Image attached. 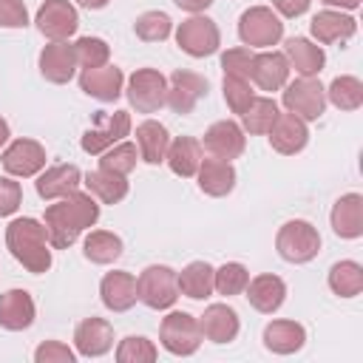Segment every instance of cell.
Returning a JSON list of instances; mask_svg holds the SVG:
<instances>
[{"mask_svg": "<svg viewBox=\"0 0 363 363\" xmlns=\"http://www.w3.org/2000/svg\"><path fill=\"white\" fill-rule=\"evenodd\" d=\"M332 233L337 238H360L363 235V196L360 193H343L329 213Z\"/></svg>", "mask_w": 363, "mask_h": 363, "instance_id": "obj_24", "label": "cell"}, {"mask_svg": "<svg viewBox=\"0 0 363 363\" xmlns=\"http://www.w3.org/2000/svg\"><path fill=\"white\" fill-rule=\"evenodd\" d=\"M23 204V187L14 176H0V218L14 216Z\"/></svg>", "mask_w": 363, "mask_h": 363, "instance_id": "obj_46", "label": "cell"}, {"mask_svg": "<svg viewBox=\"0 0 363 363\" xmlns=\"http://www.w3.org/2000/svg\"><path fill=\"white\" fill-rule=\"evenodd\" d=\"M37 28L48 40H68L79 28V14L71 0H45L34 17Z\"/></svg>", "mask_w": 363, "mask_h": 363, "instance_id": "obj_13", "label": "cell"}, {"mask_svg": "<svg viewBox=\"0 0 363 363\" xmlns=\"http://www.w3.org/2000/svg\"><path fill=\"white\" fill-rule=\"evenodd\" d=\"M122 250H125L122 238L111 230H91L82 241V252L91 264H113L122 255Z\"/></svg>", "mask_w": 363, "mask_h": 363, "instance_id": "obj_34", "label": "cell"}, {"mask_svg": "<svg viewBox=\"0 0 363 363\" xmlns=\"http://www.w3.org/2000/svg\"><path fill=\"white\" fill-rule=\"evenodd\" d=\"M326 102H332L337 111H357L363 105V82L352 74H340L326 88Z\"/></svg>", "mask_w": 363, "mask_h": 363, "instance_id": "obj_37", "label": "cell"}, {"mask_svg": "<svg viewBox=\"0 0 363 363\" xmlns=\"http://www.w3.org/2000/svg\"><path fill=\"white\" fill-rule=\"evenodd\" d=\"M176 45L187 54V57H210L218 51L221 45V31L218 26L207 17V14H190L187 20H182L176 26Z\"/></svg>", "mask_w": 363, "mask_h": 363, "instance_id": "obj_9", "label": "cell"}, {"mask_svg": "<svg viewBox=\"0 0 363 363\" xmlns=\"http://www.w3.org/2000/svg\"><path fill=\"white\" fill-rule=\"evenodd\" d=\"M6 247L14 255V261L23 264L28 272L43 275V272L51 269V241H48V233H45L43 221H37L31 216L9 221Z\"/></svg>", "mask_w": 363, "mask_h": 363, "instance_id": "obj_2", "label": "cell"}, {"mask_svg": "<svg viewBox=\"0 0 363 363\" xmlns=\"http://www.w3.org/2000/svg\"><path fill=\"white\" fill-rule=\"evenodd\" d=\"M284 57L298 77H318L326 65L323 48L318 43H312L309 37H289L284 45Z\"/></svg>", "mask_w": 363, "mask_h": 363, "instance_id": "obj_28", "label": "cell"}, {"mask_svg": "<svg viewBox=\"0 0 363 363\" xmlns=\"http://www.w3.org/2000/svg\"><path fill=\"white\" fill-rule=\"evenodd\" d=\"M267 136H269V145H272V150H278V153H284V156H295V153H301L303 147H306V142H309V125L301 119V116H295V113H278L275 116V122H272V128L267 130Z\"/></svg>", "mask_w": 363, "mask_h": 363, "instance_id": "obj_17", "label": "cell"}, {"mask_svg": "<svg viewBox=\"0 0 363 363\" xmlns=\"http://www.w3.org/2000/svg\"><path fill=\"white\" fill-rule=\"evenodd\" d=\"M326 9H337V11H354L360 6V0H320Z\"/></svg>", "mask_w": 363, "mask_h": 363, "instance_id": "obj_50", "label": "cell"}, {"mask_svg": "<svg viewBox=\"0 0 363 363\" xmlns=\"http://www.w3.org/2000/svg\"><path fill=\"white\" fill-rule=\"evenodd\" d=\"M275 250L286 264H309L320 252V233L303 218L284 221L275 233Z\"/></svg>", "mask_w": 363, "mask_h": 363, "instance_id": "obj_3", "label": "cell"}, {"mask_svg": "<svg viewBox=\"0 0 363 363\" xmlns=\"http://www.w3.org/2000/svg\"><path fill=\"white\" fill-rule=\"evenodd\" d=\"M99 298L105 303V309L111 312H128L139 298H136V275H130L128 269H113L105 272L99 281Z\"/></svg>", "mask_w": 363, "mask_h": 363, "instance_id": "obj_25", "label": "cell"}, {"mask_svg": "<svg viewBox=\"0 0 363 363\" xmlns=\"http://www.w3.org/2000/svg\"><path fill=\"white\" fill-rule=\"evenodd\" d=\"M133 31L145 43H162V40H167L173 34V20H170L167 11H159V9L156 11H145V14L136 17Z\"/></svg>", "mask_w": 363, "mask_h": 363, "instance_id": "obj_39", "label": "cell"}, {"mask_svg": "<svg viewBox=\"0 0 363 363\" xmlns=\"http://www.w3.org/2000/svg\"><path fill=\"white\" fill-rule=\"evenodd\" d=\"M99 221V201L91 193L74 190L45 207L43 224L54 250H68L88 227Z\"/></svg>", "mask_w": 363, "mask_h": 363, "instance_id": "obj_1", "label": "cell"}, {"mask_svg": "<svg viewBox=\"0 0 363 363\" xmlns=\"http://www.w3.org/2000/svg\"><path fill=\"white\" fill-rule=\"evenodd\" d=\"M0 26L3 28H26L28 9L23 0H0Z\"/></svg>", "mask_w": 363, "mask_h": 363, "instance_id": "obj_47", "label": "cell"}, {"mask_svg": "<svg viewBox=\"0 0 363 363\" xmlns=\"http://www.w3.org/2000/svg\"><path fill=\"white\" fill-rule=\"evenodd\" d=\"M306 343V329L298 320H269L264 326V346L272 354H295Z\"/></svg>", "mask_w": 363, "mask_h": 363, "instance_id": "obj_29", "label": "cell"}, {"mask_svg": "<svg viewBox=\"0 0 363 363\" xmlns=\"http://www.w3.org/2000/svg\"><path fill=\"white\" fill-rule=\"evenodd\" d=\"M82 184V173L77 164H51V167H43L37 173V196L45 199V201H57L74 190H79Z\"/></svg>", "mask_w": 363, "mask_h": 363, "instance_id": "obj_22", "label": "cell"}, {"mask_svg": "<svg viewBox=\"0 0 363 363\" xmlns=\"http://www.w3.org/2000/svg\"><path fill=\"white\" fill-rule=\"evenodd\" d=\"M77 54H74V43L68 40H51L43 51H40V74L45 82L54 85H65L74 79L77 74Z\"/></svg>", "mask_w": 363, "mask_h": 363, "instance_id": "obj_15", "label": "cell"}, {"mask_svg": "<svg viewBox=\"0 0 363 363\" xmlns=\"http://www.w3.org/2000/svg\"><path fill=\"white\" fill-rule=\"evenodd\" d=\"M79 88H82V94H88L99 102H116L125 91V74H122V68H116L111 62H105L99 68H85L79 74Z\"/></svg>", "mask_w": 363, "mask_h": 363, "instance_id": "obj_16", "label": "cell"}, {"mask_svg": "<svg viewBox=\"0 0 363 363\" xmlns=\"http://www.w3.org/2000/svg\"><path fill=\"white\" fill-rule=\"evenodd\" d=\"M201 329H199V318H193L190 312H167L162 318V326H159V343L164 352L176 354V357H190L199 352L201 346Z\"/></svg>", "mask_w": 363, "mask_h": 363, "instance_id": "obj_6", "label": "cell"}, {"mask_svg": "<svg viewBox=\"0 0 363 363\" xmlns=\"http://www.w3.org/2000/svg\"><path fill=\"white\" fill-rule=\"evenodd\" d=\"M309 6H312V0H272L275 14H278V17H289V20L306 14Z\"/></svg>", "mask_w": 363, "mask_h": 363, "instance_id": "obj_48", "label": "cell"}, {"mask_svg": "<svg viewBox=\"0 0 363 363\" xmlns=\"http://www.w3.org/2000/svg\"><path fill=\"white\" fill-rule=\"evenodd\" d=\"M357 31V20L346 11H337V9H323L318 11L312 20H309V34L315 43H346L352 40Z\"/></svg>", "mask_w": 363, "mask_h": 363, "instance_id": "obj_20", "label": "cell"}, {"mask_svg": "<svg viewBox=\"0 0 363 363\" xmlns=\"http://www.w3.org/2000/svg\"><path fill=\"white\" fill-rule=\"evenodd\" d=\"M221 91H224V102L233 113H244V108L252 102L255 91H252V82L250 79H241V77H224L221 82Z\"/></svg>", "mask_w": 363, "mask_h": 363, "instance_id": "obj_43", "label": "cell"}, {"mask_svg": "<svg viewBox=\"0 0 363 363\" xmlns=\"http://www.w3.org/2000/svg\"><path fill=\"white\" fill-rule=\"evenodd\" d=\"M179 9H184V11H190V14H201L204 9H210L216 0H173Z\"/></svg>", "mask_w": 363, "mask_h": 363, "instance_id": "obj_49", "label": "cell"}, {"mask_svg": "<svg viewBox=\"0 0 363 363\" xmlns=\"http://www.w3.org/2000/svg\"><path fill=\"white\" fill-rule=\"evenodd\" d=\"M216 292L224 295V298H233V295H241L250 284V269L241 264V261H227L216 269Z\"/></svg>", "mask_w": 363, "mask_h": 363, "instance_id": "obj_40", "label": "cell"}, {"mask_svg": "<svg viewBox=\"0 0 363 363\" xmlns=\"http://www.w3.org/2000/svg\"><path fill=\"white\" fill-rule=\"evenodd\" d=\"M37 306L26 289H6L0 292V326L9 332H23L34 323Z\"/></svg>", "mask_w": 363, "mask_h": 363, "instance_id": "obj_26", "label": "cell"}, {"mask_svg": "<svg viewBox=\"0 0 363 363\" xmlns=\"http://www.w3.org/2000/svg\"><path fill=\"white\" fill-rule=\"evenodd\" d=\"M207 77L196 74V71H187V68H179L170 74L167 79V108L176 111V113H193V108L207 96Z\"/></svg>", "mask_w": 363, "mask_h": 363, "instance_id": "obj_11", "label": "cell"}, {"mask_svg": "<svg viewBox=\"0 0 363 363\" xmlns=\"http://www.w3.org/2000/svg\"><path fill=\"white\" fill-rule=\"evenodd\" d=\"M159 357V349L145 335H128L116 346V363H153Z\"/></svg>", "mask_w": 363, "mask_h": 363, "instance_id": "obj_41", "label": "cell"}, {"mask_svg": "<svg viewBox=\"0 0 363 363\" xmlns=\"http://www.w3.org/2000/svg\"><path fill=\"white\" fill-rule=\"evenodd\" d=\"M45 147L37 142V139H14L3 147L0 153V162H3V170L14 179H31L37 176L43 167H45Z\"/></svg>", "mask_w": 363, "mask_h": 363, "instance_id": "obj_12", "label": "cell"}, {"mask_svg": "<svg viewBox=\"0 0 363 363\" xmlns=\"http://www.w3.org/2000/svg\"><path fill=\"white\" fill-rule=\"evenodd\" d=\"M167 145H170V133L162 122L145 119L136 125V147L145 164H162L167 156Z\"/></svg>", "mask_w": 363, "mask_h": 363, "instance_id": "obj_31", "label": "cell"}, {"mask_svg": "<svg viewBox=\"0 0 363 363\" xmlns=\"http://www.w3.org/2000/svg\"><path fill=\"white\" fill-rule=\"evenodd\" d=\"M281 102L289 113L301 116L303 122H315L326 111V88L318 77H298L281 88Z\"/></svg>", "mask_w": 363, "mask_h": 363, "instance_id": "obj_8", "label": "cell"}, {"mask_svg": "<svg viewBox=\"0 0 363 363\" xmlns=\"http://www.w3.org/2000/svg\"><path fill=\"white\" fill-rule=\"evenodd\" d=\"M136 298L147 309H170L179 301V281L176 269L167 264H150L136 278Z\"/></svg>", "mask_w": 363, "mask_h": 363, "instance_id": "obj_4", "label": "cell"}, {"mask_svg": "<svg viewBox=\"0 0 363 363\" xmlns=\"http://www.w3.org/2000/svg\"><path fill=\"white\" fill-rule=\"evenodd\" d=\"M133 122L128 111H113V113H96V128H88L79 139V147L91 156H99L111 145L122 142L130 133Z\"/></svg>", "mask_w": 363, "mask_h": 363, "instance_id": "obj_10", "label": "cell"}, {"mask_svg": "<svg viewBox=\"0 0 363 363\" xmlns=\"http://www.w3.org/2000/svg\"><path fill=\"white\" fill-rule=\"evenodd\" d=\"M82 184L99 204H119L128 196V176L111 173V170H88L82 176Z\"/></svg>", "mask_w": 363, "mask_h": 363, "instance_id": "obj_33", "label": "cell"}, {"mask_svg": "<svg viewBox=\"0 0 363 363\" xmlns=\"http://www.w3.org/2000/svg\"><path fill=\"white\" fill-rule=\"evenodd\" d=\"M196 179H199V190L204 196L221 199V196L233 193L238 176H235L233 162H224V159H216V156H204L199 170H196Z\"/></svg>", "mask_w": 363, "mask_h": 363, "instance_id": "obj_27", "label": "cell"}, {"mask_svg": "<svg viewBox=\"0 0 363 363\" xmlns=\"http://www.w3.org/2000/svg\"><path fill=\"white\" fill-rule=\"evenodd\" d=\"M250 68H252V48L235 45V48H227L221 54V71H224V77L250 79Z\"/></svg>", "mask_w": 363, "mask_h": 363, "instance_id": "obj_44", "label": "cell"}, {"mask_svg": "<svg viewBox=\"0 0 363 363\" xmlns=\"http://www.w3.org/2000/svg\"><path fill=\"white\" fill-rule=\"evenodd\" d=\"M77 3H79L82 9H94V11H96V9H105L111 0H77Z\"/></svg>", "mask_w": 363, "mask_h": 363, "instance_id": "obj_51", "label": "cell"}, {"mask_svg": "<svg viewBox=\"0 0 363 363\" xmlns=\"http://www.w3.org/2000/svg\"><path fill=\"white\" fill-rule=\"evenodd\" d=\"M201 147L216 156V159H224V162H233L244 153L247 147V133L238 122L233 119H218L213 122L207 130H204V139H201Z\"/></svg>", "mask_w": 363, "mask_h": 363, "instance_id": "obj_14", "label": "cell"}, {"mask_svg": "<svg viewBox=\"0 0 363 363\" xmlns=\"http://www.w3.org/2000/svg\"><path fill=\"white\" fill-rule=\"evenodd\" d=\"M244 295H247V301H250V306H252L255 312L272 315V312H278V309L284 306V301H286V284H284V278H278V275H272V272H261V275L250 278Z\"/></svg>", "mask_w": 363, "mask_h": 363, "instance_id": "obj_23", "label": "cell"}, {"mask_svg": "<svg viewBox=\"0 0 363 363\" xmlns=\"http://www.w3.org/2000/svg\"><path fill=\"white\" fill-rule=\"evenodd\" d=\"M136 162H139V147H136V142H125V139L99 153V167L119 173V176H130Z\"/></svg>", "mask_w": 363, "mask_h": 363, "instance_id": "obj_38", "label": "cell"}, {"mask_svg": "<svg viewBox=\"0 0 363 363\" xmlns=\"http://www.w3.org/2000/svg\"><path fill=\"white\" fill-rule=\"evenodd\" d=\"M113 346V326L105 318H85L74 329V352L82 357H102Z\"/></svg>", "mask_w": 363, "mask_h": 363, "instance_id": "obj_19", "label": "cell"}, {"mask_svg": "<svg viewBox=\"0 0 363 363\" xmlns=\"http://www.w3.org/2000/svg\"><path fill=\"white\" fill-rule=\"evenodd\" d=\"M284 37V23L269 6H250L238 17V40L247 48H272Z\"/></svg>", "mask_w": 363, "mask_h": 363, "instance_id": "obj_5", "label": "cell"}, {"mask_svg": "<svg viewBox=\"0 0 363 363\" xmlns=\"http://www.w3.org/2000/svg\"><path fill=\"white\" fill-rule=\"evenodd\" d=\"M199 329H201V337L210 340V343H233L238 337V329H241V320H238V312L227 303H210L204 309V315L199 318Z\"/></svg>", "mask_w": 363, "mask_h": 363, "instance_id": "obj_21", "label": "cell"}, {"mask_svg": "<svg viewBox=\"0 0 363 363\" xmlns=\"http://www.w3.org/2000/svg\"><path fill=\"white\" fill-rule=\"evenodd\" d=\"M289 62L284 51H258L252 54V68H250V82H255L261 91H281L289 82Z\"/></svg>", "mask_w": 363, "mask_h": 363, "instance_id": "obj_18", "label": "cell"}, {"mask_svg": "<svg viewBox=\"0 0 363 363\" xmlns=\"http://www.w3.org/2000/svg\"><path fill=\"white\" fill-rule=\"evenodd\" d=\"M125 96L136 113H156L167 102V77L156 68H136L125 79Z\"/></svg>", "mask_w": 363, "mask_h": 363, "instance_id": "obj_7", "label": "cell"}, {"mask_svg": "<svg viewBox=\"0 0 363 363\" xmlns=\"http://www.w3.org/2000/svg\"><path fill=\"white\" fill-rule=\"evenodd\" d=\"M34 360L37 363H74L77 352L68 343H62V340H43L34 349Z\"/></svg>", "mask_w": 363, "mask_h": 363, "instance_id": "obj_45", "label": "cell"}, {"mask_svg": "<svg viewBox=\"0 0 363 363\" xmlns=\"http://www.w3.org/2000/svg\"><path fill=\"white\" fill-rule=\"evenodd\" d=\"M9 136H11V130H9V122H6L3 116H0V147H6Z\"/></svg>", "mask_w": 363, "mask_h": 363, "instance_id": "obj_52", "label": "cell"}, {"mask_svg": "<svg viewBox=\"0 0 363 363\" xmlns=\"http://www.w3.org/2000/svg\"><path fill=\"white\" fill-rule=\"evenodd\" d=\"M216 267L207 264V261H190L182 272H176V281H179V295L190 298V301H204L216 292Z\"/></svg>", "mask_w": 363, "mask_h": 363, "instance_id": "obj_32", "label": "cell"}, {"mask_svg": "<svg viewBox=\"0 0 363 363\" xmlns=\"http://www.w3.org/2000/svg\"><path fill=\"white\" fill-rule=\"evenodd\" d=\"M201 159H204V147H201L199 139H193V136H176V139H170L164 162H167V167L176 176L193 179L196 170H199V164H201Z\"/></svg>", "mask_w": 363, "mask_h": 363, "instance_id": "obj_30", "label": "cell"}, {"mask_svg": "<svg viewBox=\"0 0 363 363\" xmlns=\"http://www.w3.org/2000/svg\"><path fill=\"white\" fill-rule=\"evenodd\" d=\"M326 281H329V289L337 298H357L363 292V267L352 258L337 261V264H332Z\"/></svg>", "mask_w": 363, "mask_h": 363, "instance_id": "obj_35", "label": "cell"}, {"mask_svg": "<svg viewBox=\"0 0 363 363\" xmlns=\"http://www.w3.org/2000/svg\"><path fill=\"white\" fill-rule=\"evenodd\" d=\"M74 54H77V65L85 68H99L111 60V45L102 37H79L74 43Z\"/></svg>", "mask_w": 363, "mask_h": 363, "instance_id": "obj_42", "label": "cell"}, {"mask_svg": "<svg viewBox=\"0 0 363 363\" xmlns=\"http://www.w3.org/2000/svg\"><path fill=\"white\" fill-rule=\"evenodd\" d=\"M278 113L281 111H278V102L272 96H252V102L241 113V128H244V133L264 136L272 128V122H275Z\"/></svg>", "mask_w": 363, "mask_h": 363, "instance_id": "obj_36", "label": "cell"}]
</instances>
